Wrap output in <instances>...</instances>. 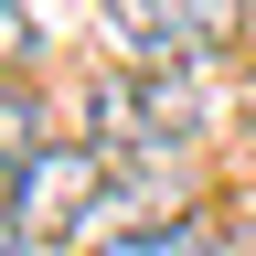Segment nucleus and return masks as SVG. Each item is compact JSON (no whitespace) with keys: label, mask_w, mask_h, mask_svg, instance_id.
<instances>
[{"label":"nucleus","mask_w":256,"mask_h":256,"mask_svg":"<svg viewBox=\"0 0 256 256\" xmlns=\"http://www.w3.org/2000/svg\"><path fill=\"white\" fill-rule=\"evenodd\" d=\"M86 150L96 160H182L192 139H203V107H192L182 75H160V64H118V75H96L86 96Z\"/></svg>","instance_id":"obj_1"},{"label":"nucleus","mask_w":256,"mask_h":256,"mask_svg":"<svg viewBox=\"0 0 256 256\" xmlns=\"http://www.w3.org/2000/svg\"><path fill=\"white\" fill-rule=\"evenodd\" d=\"M107 203V160L86 139H43V160L11 182V256H43V246H75L86 214Z\"/></svg>","instance_id":"obj_2"},{"label":"nucleus","mask_w":256,"mask_h":256,"mask_svg":"<svg viewBox=\"0 0 256 256\" xmlns=\"http://www.w3.org/2000/svg\"><path fill=\"white\" fill-rule=\"evenodd\" d=\"M118 11V43L139 54V64H214L224 43L246 32V0H107Z\"/></svg>","instance_id":"obj_3"},{"label":"nucleus","mask_w":256,"mask_h":256,"mask_svg":"<svg viewBox=\"0 0 256 256\" xmlns=\"http://www.w3.org/2000/svg\"><path fill=\"white\" fill-rule=\"evenodd\" d=\"M32 128H43V118H32V96H22V86H0V203H11V182L43 160V139H32Z\"/></svg>","instance_id":"obj_4"},{"label":"nucleus","mask_w":256,"mask_h":256,"mask_svg":"<svg viewBox=\"0 0 256 256\" xmlns=\"http://www.w3.org/2000/svg\"><path fill=\"white\" fill-rule=\"evenodd\" d=\"M96 256H214V235L192 214H171V224H128V235H107Z\"/></svg>","instance_id":"obj_5"},{"label":"nucleus","mask_w":256,"mask_h":256,"mask_svg":"<svg viewBox=\"0 0 256 256\" xmlns=\"http://www.w3.org/2000/svg\"><path fill=\"white\" fill-rule=\"evenodd\" d=\"M0 64H32V11L22 0H0Z\"/></svg>","instance_id":"obj_6"}]
</instances>
